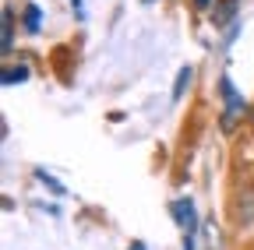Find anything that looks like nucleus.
Segmentation results:
<instances>
[{"label":"nucleus","instance_id":"39448f33","mask_svg":"<svg viewBox=\"0 0 254 250\" xmlns=\"http://www.w3.org/2000/svg\"><path fill=\"white\" fill-rule=\"evenodd\" d=\"M222 96H226V106L230 109H240L244 102H240V96H237V88H233V81L230 78H222Z\"/></svg>","mask_w":254,"mask_h":250},{"label":"nucleus","instance_id":"423d86ee","mask_svg":"<svg viewBox=\"0 0 254 250\" xmlns=\"http://www.w3.org/2000/svg\"><path fill=\"white\" fill-rule=\"evenodd\" d=\"M28 78V67H11V71H4V85H18V81H25Z\"/></svg>","mask_w":254,"mask_h":250},{"label":"nucleus","instance_id":"1a4fd4ad","mask_svg":"<svg viewBox=\"0 0 254 250\" xmlns=\"http://www.w3.org/2000/svg\"><path fill=\"white\" fill-rule=\"evenodd\" d=\"M194 4H198V7H208V0H194Z\"/></svg>","mask_w":254,"mask_h":250},{"label":"nucleus","instance_id":"f03ea898","mask_svg":"<svg viewBox=\"0 0 254 250\" xmlns=\"http://www.w3.org/2000/svg\"><path fill=\"white\" fill-rule=\"evenodd\" d=\"M190 78H194V71H190V67H180V74H177V81H173V99H184Z\"/></svg>","mask_w":254,"mask_h":250},{"label":"nucleus","instance_id":"0eeeda50","mask_svg":"<svg viewBox=\"0 0 254 250\" xmlns=\"http://www.w3.org/2000/svg\"><path fill=\"white\" fill-rule=\"evenodd\" d=\"M25 25H28V32H39V7L36 4L25 7Z\"/></svg>","mask_w":254,"mask_h":250},{"label":"nucleus","instance_id":"7ed1b4c3","mask_svg":"<svg viewBox=\"0 0 254 250\" xmlns=\"http://www.w3.org/2000/svg\"><path fill=\"white\" fill-rule=\"evenodd\" d=\"M233 14H237V0H219V4H215V25L230 21Z\"/></svg>","mask_w":254,"mask_h":250},{"label":"nucleus","instance_id":"20e7f679","mask_svg":"<svg viewBox=\"0 0 254 250\" xmlns=\"http://www.w3.org/2000/svg\"><path fill=\"white\" fill-rule=\"evenodd\" d=\"M14 46V11L4 7V53Z\"/></svg>","mask_w":254,"mask_h":250},{"label":"nucleus","instance_id":"6e6552de","mask_svg":"<svg viewBox=\"0 0 254 250\" xmlns=\"http://www.w3.org/2000/svg\"><path fill=\"white\" fill-rule=\"evenodd\" d=\"M131 250H148V247H145L141 240H134V243H131Z\"/></svg>","mask_w":254,"mask_h":250},{"label":"nucleus","instance_id":"9d476101","mask_svg":"<svg viewBox=\"0 0 254 250\" xmlns=\"http://www.w3.org/2000/svg\"><path fill=\"white\" fill-rule=\"evenodd\" d=\"M145 4H152V0H145Z\"/></svg>","mask_w":254,"mask_h":250},{"label":"nucleus","instance_id":"f257e3e1","mask_svg":"<svg viewBox=\"0 0 254 250\" xmlns=\"http://www.w3.org/2000/svg\"><path fill=\"white\" fill-rule=\"evenodd\" d=\"M170 215H173V222L184 233V250H194V233H198V211H194V204H190L187 198H180V201L170 204Z\"/></svg>","mask_w":254,"mask_h":250}]
</instances>
